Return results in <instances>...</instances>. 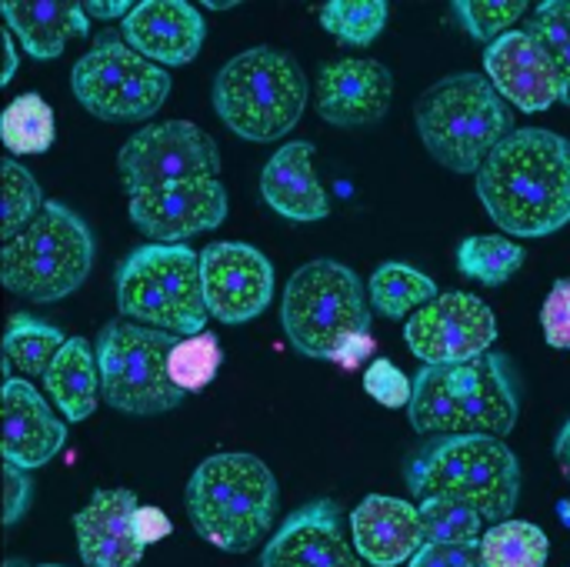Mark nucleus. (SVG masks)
<instances>
[{
    "label": "nucleus",
    "mask_w": 570,
    "mask_h": 567,
    "mask_svg": "<svg viewBox=\"0 0 570 567\" xmlns=\"http://www.w3.org/2000/svg\"><path fill=\"white\" fill-rule=\"evenodd\" d=\"M261 567H364L344 535V515L321 498L294 511L264 545Z\"/></svg>",
    "instance_id": "16"
},
{
    "label": "nucleus",
    "mask_w": 570,
    "mask_h": 567,
    "mask_svg": "<svg viewBox=\"0 0 570 567\" xmlns=\"http://www.w3.org/2000/svg\"><path fill=\"white\" fill-rule=\"evenodd\" d=\"M281 324L294 351L314 361H341L344 368H357L374 351L367 334L371 297L364 294L361 277L331 257L311 261L291 274Z\"/></svg>",
    "instance_id": "2"
},
{
    "label": "nucleus",
    "mask_w": 570,
    "mask_h": 567,
    "mask_svg": "<svg viewBox=\"0 0 570 567\" xmlns=\"http://www.w3.org/2000/svg\"><path fill=\"white\" fill-rule=\"evenodd\" d=\"M10 33L33 60H53L63 53L67 40L87 37V10L83 3H50V0H3L0 3Z\"/></svg>",
    "instance_id": "24"
},
{
    "label": "nucleus",
    "mask_w": 570,
    "mask_h": 567,
    "mask_svg": "<svg viewBox=\"0 0 570 567\" xmlns=\"http://www.w3.org/2000/svg\"><path fill=\"white\" fill-rule=\"evenodd\" d=\"M484 70L498 94L524 114H541L561 100V77L528 30H508L488 43Z\"/></svg>",
    "instance_id": "19"
},
{
    "label": "nucleus",
    "mask_w": 570,
    "mask_h": 567,
    "mask_svg": "<svg viewBox=\"0 0 570 567\" xmlns=\"http://www.w3.org/2000/svg\"><path fill=\"white\" fill-rule=\"evenodd\" d=\"M170 531H174V525H170V518L164 511H157V508H140L137 511V535H140L144 545H154V541L167 538Z\"/></svg>",
    "instance_id": "41"
},
{
    "label": "nucleus",
    "mask_w": 570,
    "mask_h": 567,
    "mask_svg": "<svg viewBox=\"0 0 570 567\" xmlns=\"http://www.w3.org/2000/svg\"><path fill=\"white\" fill-rule=\"evenodd\" d=\"M304 67L277 47H250L214 77V110L230 134L250 144L281 140L307 107Z\"/></svg>",
    "instance_id": "7"
},
{
    "label": "nucleus",
    "mask_w": 570,
    "mask_h": 567,
    "mask_svg": "<svg viewBox=\"0 0 570 567\" xmlns=\"http://www.w3.org/2000/svg\"><path fill=\"white\" fill-rule=\"evenodd\" d=\"M0 177H3V221H0V237L3 244L13 241L40 211H43V197L40 187L33 180V174L27 167H20L17 160H3L0 164Z\"/></svg>",
    "instance_id": "35"
},
{
    "label": "nucleus",
    "mask_w": 570,
    "mask_h": 567,
    "mask_svg": "<svg viewBox=\"0 0 570 567\" xmlns=\"http://www.w3.org/2000/svg\"><path fill=\"white\" fill-rule=\"evenodd\" d=\"M220 341L204 331V334H194V338H180L174 354H170V378L180 391H204L217 371H220Z\"/></svg>",
    "instance_id": "34"
},
{
    "label": "nucleus",
    "mask_w": 570,
    "mask_h": 567,
    "mask_svg": "<svg viewBox=\"0 0 570 567\" xmlns=\"http://www.w3.org/2000/svg\"><path fill=\"white\" fill-rule=\"evenodd\" d=\"M227 187L217 177L174 180L130 197V221L150 244H184L227 221Z\"/></svg>",
    "instance_id": "14"
},
{
    "label": "nucleus",
    "mask_w": 570,
    "mask_h": 567,
    "mask_svg": "<svg viewBox=\"0 0 570 567\" xmlns=\"http://www.w3.org/2000/svg\"><path fill=\"white\" fill-rule=\"evenodd\" d=\"M120 33L157 67H184L204 47V17L187 0H144L124 17Z\"/></svg>",
    "instance_id": "20"
},
{
    "label": "nucleus",
    "mask_w": 570,
    "mask_h": 567,
    "mask_svg": "<svg viewBox=\"0 0 570 567\" xmlns=\"http://www.w3.org/2000/svg\"><path fill=\"white\" fill-rule=\"evenodd\" d=\"M43 388L53 401V408L80 424L97 411V394H100V364H97V348H90L83 338H67L60 354L53 358Z\"/></svg>",
    "instance_id": "25"
},
{
    "label": "nucleus",
    "mask_w": 570,
    "mask_h": 567,
    "mask_svg": "<svg viewBox=\"0 0 570 567\" xmlns=\"http://www.w3.org/2000/svg\"><path fill=\"white\" fill-rule=\"evenodd\" d=\"M137 495L127 488H100L73 515L77 555L87 567H137L147 545L137 535Z\"/></svg>",
    "instance_id": "18"
},
{
    "label": "nucleus",
    "mask_w": 570,
    "mask_h": 567,
    "mask_svg": "<svg viewBox=\"0 0 570 567\" xmlns=\"http://www.w3.org/2000/svg\"><path fill=\"white\" fill-rule=\"evenodd\" d=\"M544 338L551 348L570 351V281H558L541 311Z\"/></svg>",
    "instance_id": "38"
},
{
    "label": "nucleus",
    "mask_w": 570,
    "mask_h": 567,
    "mask_svg": "<svg viewBox=\"0 0 570 567\" xmlns=\"http://www.w3.org/2000/svg\"><path fill=\"white\" fill-rule=\"evenodd\" d=\"M184 501L194 531L207 545L224 555H247L271 535L281 495L261 458L227 451L197 465Z\"/></svg>",
    "instance_id": "4"
},
{
    "label": "nucleus",
    "mask_w": 570,
    "mask_h": 567,
    "mask_svg": "<svg viewBox=\"0 0 570 567\" xmlns=\"http://www.w3.org/2000/svg\"><path fill=\"white\" fill-rule=\"evenodd\" d=\"M524 10H528L524 0H458L454 3V13L464 23V30L484 43H494L498 37H504L511 23L524 17Z\"/></svg>",
    "instance_id": "36"
},
{
    "label": "nucleus",
    "mask_w": 570,
    "mask_h": 567,
    "mask_svg": "<svg viewBox=\"0 0 570 567\" xmlns=\"http://www.w3.org/2000/svg\"><path fill=\"white\" fill-rule=\"evenodd\" d=\"M518 414V388L501 354H481L474 361L444 368L424 364L414 374L407 418L424 438H504L514 431Z\"/></svg>",
    "instance_id": "3"
},
{
    "label": "nucleus",
    "mask_w": 570,
    "mask_h": 567,
    "mask_svg": "<svg viewBox=\"0 0 570 567\" xmlns=\"http://www.w3.org/2000/svg\"><path fill=\"white\" fill-rule=\"evenodd\" d=\"M394 100V77L381 60L341 57L317 74V114L334 127L381 124Z\"/></svg>",
    "instance_id": "17"
},
{
    "label": "nucleus",
    "mask_w": 570,
    "mask_h": 567,
    "mask_svg": "<svg viewBox=\"0 0 570 567\" xmlns=\"http://www.w3.org/2000/svg\"><path fill=\"white\" fill-rule=\"evenodd\" d=\"M407 488L421 501L454 498L474 508L484 521H511L521 498L518 454L488 434L438 438L407 465Z\"/></svg>",
    "instance_id": "6"
},
{
    "label": "nucleus",
    "mask_w": 570,
    "mask_h": 567,
    "mask_svg": "<svg viewBox=\"0 0 570 567\" xmlns=\"http://www.w3.org/2000/svg\"><path fill=\"white\" fill-rule=\"evenodd\" d=\"M411 567H484L481 541L478 545H424Z\"/></svg>",
    "instance_id": "39"
},
{
    "label": "nucleus",
    "mask_w": 570,
    "mask_h": 567,
    "mask_svg": "<svg viewBox=\"0 0 570 567\" xmlns=\"http://www.w3.org/2000/svg\"><path fill=\"white\" fill-rule=\"evenodd\" d=\"M3 77H0V84H10V77H13V70H17V50H13V33H3Z\"/></svg>",
    "instance_id": "44"
},
{
    "label": "nucleus",
    "mask_w": 570,
    "mask_h": 567,
    "mask_svg": "<svg viewBox=\"0 0 570 567\" xmlns=\"http://www.w3.org/2000/svg\"><path fill=\"white\" fill-rule=\"evenodd\" d=\"M554 458H558L561 475L570 481V421L561 428V434H558V441H554Z\"/></svg>",
    "instance_id": "43"
},
{
    "label": "nucleus",
    "mask_w": 570,
    "mask_h": 567,
    "mask_svg": "<svg viewBox=\"0 0 570 567\" xmlns=\"http://www.w3.org/2000/svg\"><path fill=\"white\" fill-rule=\"evenodd\" d=\"M134 7H137V3H130V0H114V3L90 0V3H83L87 17H94V20H117V17H127Z\"/></svg>",
    "instance_id": "42"
},
{
    "label": "nucleus",
    "mask_w": 570,
    "mask_h": 567,
    "mask_svg": "<svg viewBox=\"0 0 570 567\" xmlns=\"http://www.w3.org/2000/svg\"><path fill=\"white\" fill-rule=\"evenodd\" d=\"M70 87L80 107L97 120L134 124L154 117L164 107L170 94V77L117 33H104L73 63Z\"/></svg>",
    "instance_id": "11"
},
{
    "label": "nucleus",
    "mask_w": 570,
    "mask_h": 567,
    "mask_svg": "<svg viewBox=\"0 0 570 567\" xmlns=\"http://www.w3.org/2000/svg\"><path fill=\"white\" fill-rule=\"evenodd\" d=\"M414 120L428 154L441 167L474 177L488 157L518 130L508 100L488 77L474 70L451 74L428 87L417 97Z\"/></svg>",
    "instance_id": "5"
},
{
    "label": "nucleus",
    "mask_w": 570,
    "mask_h": 567,
    "mask_svg": "<svg viewBox=\"0 0 570 567\" xmlns=\"http://www.w3.org/2000/svg\"><path fill=\"white\" fill-rule=\"evenodd\" d=\"M321 27L334 40H341L347 47H367L387 27V3L384 0H334V3H324Z\"/></svg>",
    "instance_id": "31"
},
{
    "label": "nucleus",
    "mask_w": 570,
    "mask_h": 567,
    "mask_svg": "<svg viewBox=\"0 0 570 567\" xmlns=\"http://www.w3.org/2000/svg\"><path fill=\"white\" fill-rule=\"evenodd\" d=\"M351 541L367 565H404L424 548L421 511L411 501L371 495L351 511Z\"/></svg>",
    "instance_id": "22"
},
{
    "label": "nucleus",
    "mask_w": 570,
    "mask_h": 567,
    "mask_svg": "<svg viewBox=\"0 0 570 567\" xmlns=\"http://www.w3.org/2000/svg\"><path fill=\"white\" fill-rule=\"evenodd\" d=\"M421 511V528H424V545H478L484 535V518L454 501V498H428L417 505Z\"/></svg>",
    "instance_id": "32"
},
{
    "label": "nucleus",
    "mask_w": 570,
    "mask_h": 567,
    "mask_svg": "<svg viewBox=\"0 0 570 567\" xmlns=\"http://www.w3.org/2000/svg\"><path fill=\"white\" fill-rule=\"evenodd\" d=\"M478 197L511 237H548L570 224V140L544 130H514L478 170Z\"/></svg>",
    "instance_id": "1"
},
{
    "label": "nucleus",
    "mask_w": 570,
    "mask_h": 567,
    "mask_svg": "<svg viewBox=\"0 0 570 567\" xmlns=\"http://www.w3.org/2000/svg\"><path fill=\"white\" fill-rule=\"evenodd\" d=\"M67 444L63 421L53 418L47 401L30 381L7 378L3 384V461L23 471L43 468Z\"/></svg>",
    "instance_id": "21"
},
{
    "label": "nucleus",
    "mask_w": 570,
    "mask_h": 567,
    "mask_svg": "<svg viewBox=\"0 0 570 567\" xmlns=\"http://www.w3.org/2000/svg\"><path fill=\"white\" fill-rule=\"evenodd\" d=\"M438 284L411 264H381L371 277V304L381 317L401 321L438 301Z\"/></svg>",
    "instance_id": "26"
},
{
    "label": "nucleus",
    "mask_w": 570,
    "mask_h": 567,
    "mask_svg": "<svg viewBox=\"0 0 570 567\" xmlns=\"http://www.w3.org/2000/svg\"><path fill=\"white\" fill-rule=\"evenodd\" d=\"M3 567H27V565H23V561H17V558H10Z\"/></svg>",
    "instance_id": "45"
},
{
    "label": "nucleus",
    "mask_w": 570,
    "mask_h": 567,
    "mask_svg": "<svg viewBox=\"0 0 570 567\" xmlns=\"http://www.w3.org/2000/svg\"><path fill=\"white\" fill-rule=\"evenodd\" d=\"M40 567H63V565H40Z\"/></svg>",
    "instance_id": "46"
},
{
    "label": "nucleus",
    "mask_w": 570,
    "mask_h": 567,
    "mask_svg": "<svg viewBox=\"0 0 570 567\" xmlns=\"http://www.w3.org/2000/svg\"><path fill=\"white\" fill-rule=\"evenodd\" d=\"M117 170L127 194L164 187L174 180L217 177L220 150L207 130L190 120H160L137 130L117 154Z\"/></svg>",
    "instance_id": "12"
},
{
    "label": "nucleus",
    "mask_w": 570,
    "mask_h": 567,
    "mask_svg": "<svg viewBox=\"0 0 570 567\" xmlns=\"http://www.w3.org/2000/svg\"><path fill=\"white\" fill-rule=\"evenodd\" d=\"M481 555H484V567H544L551 545L538 525L511 518L484 531Z\"/></svg>",
    "instance_id": "28"
},
{
    "label": "nucleus",
    "mask_w": 570,
    "mask_h": 567,
    "mask_svg": "<svg viewBox=\"0 0 570 567\" xmlns=\"http://www.w3.org/2000/svg\"><path fill=\"white\" fill-rule=\"evenodd\" d=\"M521 264H524V247H518L511 237H501V234H474V237H464L458 247L461 274L488 287L508 284L521 271Z\"/></svg>",
    "instance_id": "30"
},
{
    "label": "nucleus",
    "mask_w": 570,
    "mask_h": 567,
    "mask_svg": "<svg viewBox=\"0 0 570 567\" xmlns=\"http://www.w3.org/2000/svg\"><path fill=\"white\" fill-rule=\"evenodd\" d=\"M67 344L63 331L27 314H13L3 334V364L23 378H47L53 358Z\"/></svg>",
    "instance_id": "27"
},
{
    "label": "nucleus",
    "mask_w": 570,
    "mask_h": 567,
    "mask_svg": "<svg viewBox=\"0 0 570 567\" xmlns=\"http://www.w3.org/2000/svg\"><path fill=\"white\" fill-rule=\"evenodd\" d=\"M200 277L207 311L220 324H247L274 301V264L254 244L220 241L204 247Z\"/></svg>",
    "instance_id": "15"
},
{
    "label": "nucleus",
    "mask_w": 570,
    "mask_h": 567,
    "mask_svg": "<svg viewBox=\"0 0 570 567\" xmlns=\"http://www.w3.org/2000/svg\"><path fill=\"white\" fill-rule=\"evenodd\" d=\"M117 311L177 338L204 334L207 301L200 277V254L187 244L134 247L117 267Z\"/></svg>",
    "instance_id": "8"
},
{
    "label": "nucleus",
    "mask_w": 570,
    "mask_h": 567,
    "mask_svg": "<svg viewBox=\"0 0 570 567\" xmlns=\"http://www.w3.org/2000/svg\"><path fill=\"white\" fill-rule=\"evenodd\" d=\"M261 197L274 214L294 224H314L331 214V201L314 174L311 140H291L264 164Z\"/></svg>",
    "instance_id": "23"
},
{
    "label": "nucleus",
    "mask_w": 570,
    "mask_h": 567,
    "mask_svg": "<svg viewBox=\"0 0 570 567\" xmlns=\"http://www.w3.org/2000/svg\"><path fill=\"white\" fill-rule=\"evenodd\" d=\"M404 341L421 364H464L491 351L498 341V317L478 294L451 291L407 317Z\"/></svg>",
    "instance_id": "13"
},
{
    "label": "nucleus",
    "mask_w": 570,
    "mask_h": 567,
    "mask_svg": "<svg viewBox=\"0 0 570 567\" xmlns=\"http://www.w3.org/2000/svg\"><path fill=\"white\" fill-rule=\"evenodd\" d=\"M30 495H33V485H30L27 471L3 461V525H7V528L17 525V521L27 515Z\"/></svg>",
    "instance_id": "40"
},
{
    "label": "nucleus",
    "mask_w": 570,
    "mask_h": 567,
    "mask_svg": "<svg viewBox=\"0 0 570 567\" xmlns=\"http://www.w3.org/2000/svg\"><path fill=\"white\" fill-rule=\"evenodd\" d=\"M364 391H367L377 404H384V408L397 411V408H411L414 381H411V378H407L394 361H387V358H374V361H371V368H367V374H364Z\"/></svg>",
    "instance_id": "37"
},
{
    "label": "nucleus",
    "mask_w": 570,
    "mask_h": 567,
    "mask_svg": "<svg viewBox=\"0 0 570 567\" xmlns=\"http://www.w3.org/2000/svg\"><path fill=\"white\" fill-rule=\"evenodd\" d=\"M528 33L561 77V104H570V0H544L528 20Z\"/></svg>",
    "instance_id": "33"
},
{
    "label": "nucleus",
    "mask_w": 570,
    "mask_h": 567,
    "mask_svg": "<svg viewBox=\"0 0 570 567\" xmlns=\"http://www.w3.org/2000/svg\"><path fill=\"white\" fill-rule=\"evenodd\" d=\"M94 234L87 221L60 201L43 211L0 251V281L10 294L53 304L70 297L94 267Z\"/></svg>",
    "instance_id": "9"
},
{
    "label": "nucleus",
    "mask_w": 570,
    "mask_h": 567,
    "mask_svg": "<svg viewBox=\"0 0 570 567\" xmlns=\"http://www.w3.org/2000/svg\"><path fill=\"white\" fill-rule=\"evenodd\" d=\"M0 137L10 154H43L53 147V110L40 94H20L0 114Z\"/></svg>",
    "instance_id": "29"
},
{
    "label": "nucleus",
    "mask_w": 570,
    "mask_h": 567,
    "mask_svg": "<svg viewBox=\"0 0 570 567\" xmlns=\"http://www.w3.org/2000/svg\"><path fill=\"white\" fill-rule=\"evenodd\" d=\"M177 341V334L134 321H110L100 328L97 364L104 401L134 418L174 411L187 398V391H180L170 378V354Z\"/></svg>",
    "instance_id": "10"
}]
</instances>
